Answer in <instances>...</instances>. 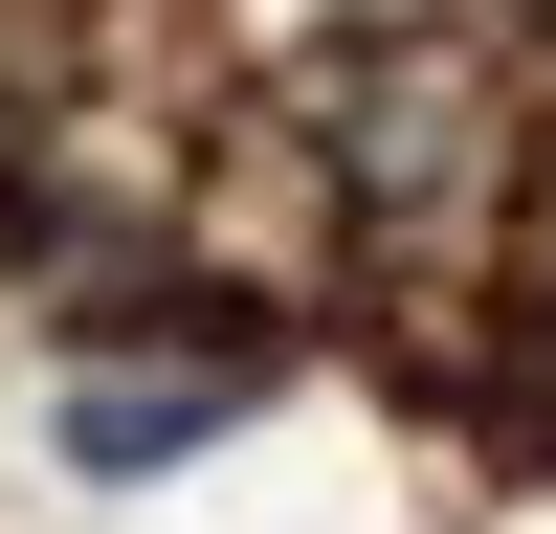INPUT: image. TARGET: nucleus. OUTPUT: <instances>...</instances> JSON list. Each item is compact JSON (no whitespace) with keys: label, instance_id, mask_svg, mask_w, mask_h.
<instances>
[{"label":"nucleus","instance_id":"1","mask_svg":"<svg viewBox=\"0 0 556 534\" xmlns=\"http://www.w3.org/2000/svg\"><path fill=\"white\" fill-rule=\"evenodd\" d=\"M267 400V334H223L201 379H67V468H178V445H223Z\"/></svg>","mask_w":556,"mask_h":534}]
</instances>
